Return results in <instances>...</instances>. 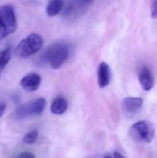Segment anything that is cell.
Instances as JSON below:
<instances>
[{
    "mask_svg": "<svg viewBox=\"0 0 157 158\" xmlns=\"http://www.w3.org/2000/svg\"><path fill=\"white\" fill-rule=\"evenodd\" d=\"M151 16L153 19H157V0H154L151 8Z\"/></svg>",
    "mask_w": 157,
    "mask_h": 158,
    "instance_id": "cell-15",
    "label": "cell"
},
{
    "mask_svg": "<svg viewBox=\"0 0 157 158\" xmlns=\"http://www.w3.org/2000/svg\"><path fill=\"white\" fill-rule=\"evenodd\" d=\"M93 0H69L64 9V17L68 19H75L88 9Z\"/></svg>",
    "mask_w": 157,
    "mask_h": 158,
    "instance_id": "cell-5",
    "label": "cell"
},
{
    "mask_svg": "<svg viewBox=\"0 0 157 158\" xmlns=\"http://www.w3.org/2000/svg\"><path fill=\"white\" fill-rule=\"evenodd\" d=\"M139 81L143 90L149 92L155 84V78L153 73L148 68L143 67L139 73Z\"/></svg>",
    "mask_w": 157,
    "mask_h": 158,
    "instance_id": "cell-9",
    "label": "cell"
},
{
    "mask_svg": "<svg viewBox=\"0 0 157 158\" xmlns=\"http://www.w3.org/2000/svg\"><path fill=\"white\" fill-rule=\"evenodd\" d=\"M64 8V0H50L46 6V14L49 17H55L62 12Z\"/></svg>",
    "mask_w": 157,
    "mask_h": 158,
    "instance_id": "cell-12",
    "label": "cell"
},
{
    "mask_svg": "<svg viewBox=\"0 0 157 158\" xmlns=\"http://www.w3.org/2000/svg\"><path fill=\"white\" fill-rule=\"evenodd\" d=\"M131 130L134 132L135 137L138 138L140 141L150 143L154 139L155 129L150 122H147L145 120L138 121L132 125Z\"/></svg>",
    "mask_w": 157,
    "mask_h": 158,
    "instance_id": "cell-6",
    "label": "cell"
},
{
    "mask_svg": "<svg viewBox=\"0 0 157 158\" xmlns=\"http://www.w3.org/2000/svg\"><path fill=\"white\" fill-rule=\"evenodd\" d=\"M42 78L37 73H29L20 81V86L26 92H34L39 89Z\"/></svg>",
    "mask_w": 157,
    "mask_h": 158,
    "instance_id": "cell-7",
    "label": "cell"
},
{
    "mask_svg": "<svg viewBox=\"0 0 157 158\" xmlns=\"http://www.w3.org/2000/svg\"><path fill=\"white\" fill-rule=\"evenodd\" d=\"M112 156H114V157H124L122 155H120L119 153H117V152H116V153H114V154L112 155Z\"/></svg>",
    "mask_w": 157,
    "mask_h": 158,
    "instance_id": "cell-18",
    "label": "cell"
},
{
    "mask_svg": "<svg viewBox=\"0 0 157 158\" xmlns=\"http://www.w3.org/2000/svg\"><path fill=\"white\" fill-rule=\"evenodd\" d=\"M111 81V70L110 67L106 62H101L98 68L97 82L100 88H105L108 86Z\"/></svg>",
    "mask_w": 157,
    "mask_h": 158,
    "instance_id": "cell-8",
    "label": "cell"
},
{
    "mask_svg": "<svg viewBox=\"0 0 157 158\" xmlns=\"http://www.w3.org/2000/svg\"><path fill=\"white\" fill-rule=\"evenodd\" d=\"M18 156L19 157H34L35 156L31 153H22V154H19Z\"/></svg>",
    "mask_w": 157,
    "mask_h": 158,
    "instance_id": "cell-16",
    "label": "cell"
},
{
    "mask_svg": "<svg viewBox=\"0 0 157 158\" xmlns=\"http://www.w3.org/2000/svg\"><path fill=\"white\" fill-rule=\"evenodd\" d=\"M46 106V101L44 98L40 97L31 102H28L19 106L16 109L15 116L19 120L26 119L31 117H35L41 115Z\"/></svg>",
    "mask_w": 157,
    "mask_h": 158,
    "instance_id": "cell-4",
    "label": "cell"
},
{
    "mask_svg": "<svg viewBox=\"0 0 157 158\" xmlns=\"http://www.w3.org/2000/svg\"><path fill=\"white\" fill-rule=\"evenodd\" d=\"M69 49L63 43H56L50 46L44 54V58L54 69H59L68 58Z\"/></svg>",
    "mask_w": 157,
    "mask_h": 158,
    "instance_id": "cell-3",
    "label": "cell"
},
{
    "mask_svg": "<svg viewBox=\"0 0 157 158\" xmlns=\"http://www.w3.org/2000/svg\"><path fill=\"white\" fill-rule=\"evenodd\" d=\"M123 105H124V107H125L127 112L133 114L142 108V106L143 105V100L141 97L129 96V97H126L124 99Z\"/></svg>",
    "mask_w": 157,
    "mask_h": 158,
    "instance_id": "cell-10",
    "label": "cell"
},
{
    "mask_svg": "<svg viewBox=\"0 0 157 158\" xmlns=\"http://www.w3.org/2000/svg\"><path fill=\"white\" fill-rule=\"evenodd\" d=\"M5 110H6V104L3 102H0V118L3 116Z\"/></svg>",
    "mask_w": 157,
    "mask_h": 158,
    "instance_id": "cell-17",
    "label": "cell"
},
{
    "mask_svg": "<svg viewBox=\"0 0 157 158\" xmlns=\"http://www.w3.org/2000/svg\"><path fill=\"white\" fill-rule=\"evenodd\" d=\"M39 136V132L38 131L36 130H33V131H29L28 133H26L22 139V142L25 143V144H32L33 143L36 142L37 138Z\"/></svg>",
    "mask_w": 157,
    "mask_h": 158,
    "instance_id": "cell-14",
    "label": "cell"
},
{
    "mask_svg": "<svg viewBox=\"0 0 157 158\" xmlns=\"http://www.w3.org/2000/svg\"><path fill=\"white\" fill-rule=\"evenodd\" d=\"M11 56H12V50L10 47H7L0 51V72L6 67Z\"/></svg>",
    "mask_w": 157,
    "mask_h": 158,
    "instance_id": "cell-13",
    "label": "cell"
},
{
    "mask_svg": "<svg viewBox=\"0 0 157 158\" xmlns=\"http://www.w3.org/2000/svg\"><path fill=\"white\" fill-rule=\"evenodd\" d=\"M43 44V37L38 33H31L20 41L16 48V54L21 58L31 57L42 49Z\"/></svg>",
    "mask_w": 157,
    "mask_h": 158,
    "instance_id": "cell-2",
    "label": "cell"
},
{
    "mask_svg": "<svg viewBox=\"0 0 157 158\" xmlns=\"http://www.w3.org/2000/svg\"><path fill=\"white\" fill-rule=\"evenodd\" d=\"M17 30V18L11 5L0 6V42Z\"/></svg>",
    "mask_w": 157,
    "mask_h": 158,
    "instance_id": "cell-1",
    "label": "cell"
},
{
    "mask_svg": "<svg viewBox=\"0 0 157 158\" xmlns=\"http://www.w3.org/2000/svg\"><path fill=\"white\" fill-rule=\"evenodd\" d=\"M67 110H68V103H67L66 99L62 96L56 97L53 101V103L50 106L51 113L54 115H56V116L63 115L64 113H66Z\"/></svg>",
    "mask_w": 157,
    "mask_h": 158,
    "instance_id": "cell-11",
    "label": "cell"
}]
</instances>
